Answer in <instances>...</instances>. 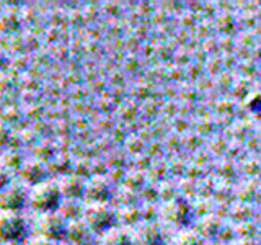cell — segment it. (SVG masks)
Returning <instances> with one entry per match:
<instances>
[{
	"instance_id": "1",
	"label": "cell",
	"mask_w": 261,
	"mask_h": 245,
	"mask_svg": "<svg viewBox=\"0 0 261 245\" xmlns=\"http://www.w3.org/2000/svg\"><path fill=\"white\" fill-rule=\"evenodd\" d=\"M61 198L62 194L59 185L53 182H43L33 186V190L28 194V203L31 208H35L41 214H44V212H53L59 209Z\"/></svg>"
},
{
	"instance_id": "6",
	"label": "cell",
	"mask_w": 261,
	"mask_h": 245,
	"mask_svg": "<svg viewBox=\"0 0 261 245\" xmlns=\"http://www.w3.org/2000/svg\"><path fill=\"white\" fill-rule=\"evenodd\" d=\"M84 217H85V224L88 226V229H92V231H103L110 226V212L103 209L101 206H88L85 211H84Z\"/></svg>"
},
{
	"instance_id": "4",
	"label": "cell",
	"mask_w": 261,
	"mask_h": 245,
	"mask_svg": "<svg viewBox=\"0 0 261 245\" xmlns=\"http://www.w3.org/2000/svg\"><path fill=\"white\" fill-rule=\"evenodd\" d=\"M27 200H28V194L21 186L8 185L0 191V209L16 212L24 206Z\"/></svg>"
},
{
	"instance_id": "7",
	"label": "cell",
	"mask_w": 261,
	"mask_h": 245,
	"mask_svg": "<svg viewBox=\"0 0 261 245\" xmlns=\"http://www.w3.org/2000/svg\"><path fill=\"white\" fill-rule=\"evenodd\" d=\"M59 190H61V194L65 196V198L69 200H75L79 196H82L85 193V186L82 183V180L77 178V177H64L61 182H59Z\"/></svg>"
},
{
	"instance_id": "13",
	"label": "cell",
	"mask_w": 261,
	"mask_h": 245,
	"mask_svg": "<svg viewBox=\"0 0 261 245\" xmlns=\"http://www.w3.org/2000/svg\"><path fill=\"white\" fill-rule=\"evenodd\" d=\"M4 245H16V243H4Z\"/></svg>"
},
{
	"instance_id": "11",
	"label": "cell",
	"mask_w": 261,
	"mask_h": 245,
	"mask_svg": "<svg viewBox=\"0 0 261 245\" xmlns=\"http://www.w3.org/2000/svg\"><path fill=\"white\" fill-rule=\"evenodd\" d=\"M8 183H10V177H8V172H5L2 167H0V191H2L5 186H8Z\"/></svg>"
},
{
	"instance_id": "3",
	"label": "cell",
	"mask_w": 261,
	"mask_h": 245,
	"mask_svg": "<svg viewBox=\"0 0 261 245\" xmlns=\"http://www.w3.org/2000/svg\"><path fill=\"white\" fill-rule=\"evenodd\" d=\"M67 220L59 212H44L38 220V232L47 240H64V232Z\"/></svg>"
},
{
	"instance_id": "5",
	"label": "cell",
	"mask_w": 261,
	"mask_h": 245,
	"mask_svg": "<svg viewBox=\"0 0 261 245\" xmlns=\"http://www.w3.org/2000/svg\"><path fill=\"white\" fill-rule=\"evenodd\" d=\"M64 240L72 245H90L92 243V232L82 220H69L65 226Z\"/></svg>"
},
{
	"instance_id": "9",
	"label": "cell",
	"mask_w": 261,
	"mask_h": 245,
	"mask_svg": "<svg viewBox=\"0 0 261 245\" xmlns=\"http://www.w3.org/2000/svg\"><path fill=\"white\" fill-rule=\"evenodd\" d=\"M79 212H80V208L77 206V203L73 200H67L65 203H61L59 206V214L65 219V220H77L79 217Z\"/></svg>"
},
{
	"instance_id": "10",
	"label": "cell",
	"mask_w": 261,
	"mask_h": 245,
	"mask_svg": "<svg viewBox=\"0 0 261 245\" xmlns=\"http://www.w3.org/2000/svg\"><path fill=\"white\" fill-rule=\"evenodd\" d=\"M105 245H126V239L121 234H110L106 237Z\"/></svg>"
},
{
	"instance_id": "2",
	"label": "cell",
	"mask_w": 261,
	"mask_h": 245,
	"mask_svg": "<svg viewBox=\"0 0 261 245\" xmlns=\"http://www.w3.org/2000/svg\"><path fill=\"white\" fill-rule=\"evenodd\" d=\"M27 235L24 219L15 211L0 209V240L5 243H16Z\"/></svg>"
},
{
	"instance_id": "12",
	"label": "cell",
	"mask_w": 261,
	"mask_h": 245,
	"mask_svg": "<svg viewBox=\"0 0 261 245\" xmlns=\"http://www.w3.org/2000/svg\"><path fill=\"white\" fill-rule=\"evenodd\" d=\"M27 245H54V243H53V240L44 239V237H36V239L30 240Z\"/></svg>"
},
{
	"instance_id": "8",
	"label": "cell",
	"mask_w": 261,
	"mask_h": 245,
	"mask_svg": "<svg viewBox=\"0 0 261 245\" xmlns=\"http://www.w3.org/2000/svg\"><path fill=\"white\" fill-rule=\"evenodd\" d=\"M20 174L23 175V178L27 180V182L38 185V183H43L44 168L41 167V163H38V162H28V163H23L21 165Z\"/></svg>"
}]
</instances>
